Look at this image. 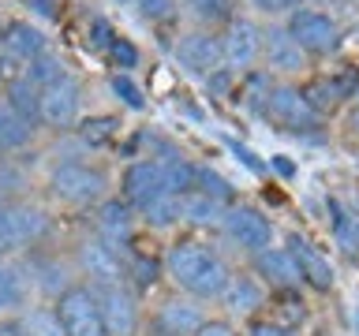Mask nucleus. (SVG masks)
<instances>
[{
    "label": "nucleus",
    "instance_id": "obj_1",
    "mask_svg": "<svg viewBox=\"0 0 359 336\" xmlns=\"http://www.w3.org/2000/svg\"><path fill=\"white\" fill-rule=\"evenodd\" d=\"M168 273L176 276L180 288H187L191 295H202V299H213L229 288V269L202 243H176L172 254H168Z\"/></svg>",
    "mask_w": 359,
    "mask_h": 336
},
{
    "label": "nucleus",
    "instance_id": "obj_2",
    "mask_svg": "<svg viewBox=\"0 0 359 336\" xmlns=\"http://www.w3.org/2000/svg\"><path fill=\"white\" fill-rule=\"evenodd\" d=\"M56 314H60L67 336H109L94 291H86V288L64 291V295H60V310H56Z\"/></svg>",
    "mask_w": 359,
    "mask_h": 336
},
{
    "label": "nucleus",
    "instance_id": "obj_3",
    "mask_svg": "<svg viewBox=\"0 0 359 336\" xmlns=\"http://www.w3.org/2000/svg\"><path fill=\"white\" fill-rule=\"evenodd\" d=\"M288 34L299 41V49H307V52H330L337 49V22L330 15H322V11H314V8H299V11H292V19H288Z\"/></svg>",
    "mask_w": 359,
    "mask_h": 336
},
{
    "label": "nucleus",
    "instance_id": "obj_4",
    "mask_svg": "<svg viewBox=\"0 0 359 336\" xmlns=\"http://www.w3.org/2000/svg\"><path fill=\"white\" fill-rule=\"evenodd\" d=\"M53 190L67 202H94L105 190V176L90 164H60L53 172Z\"/></svg>",
    "mask_w": 359,
    "mask_h": 336
},
{
    "label": "nucleus",
    "instance_id": "obj_5",
    "mask_svg": "<svg viewBox=\"0 0 359 336\" xmlns=\"http://www.w3.org/2000/svg\"><path fill=\"white\" fill-rule=\"evenodd\" d=\"M45 232V217L38 209H27V206H0V254L4 251H15L27 239Z\"/></svg>",
    "mask_w": 359,
    "mask_h": 336
},
{
    "label": "nucleus",
    "instance_id": "obj_6",
    "mask_svg": "<svg viewBox=\"0 0 359 336\" xmlns=\"http://www.w3.org/2000/svg\"><path fill=\"white\" fill-rule=\"evenodd\" d=\"M123 195H128V202H135L139 209H146L154 198L168 195L161 164H154V161H139V164H131V168H128V176H123Z\"/></svg>",
    "mask_w": 359,
    "mask_h": 336
},
{
    "label": "nucleus",
    "instance_id": "obj_7",
    "mask_svg": "<svg viewBox=\"0 0 359 336\" xmlns=\"http://www.w3.org/2000/svg\"><path fill=\"white\" fill-rule=\"evenodd\" d=\"M94 299H97V307H101V318H105L109 336L112 332H116V336H131L135 332V307H131V299L123 295L116 284H97L94 288Z\"/></svg>",
    "mask_w": 359,
    "mask_h": 336
},
{
    "label": "nucleus",
    "instance_id": "obj_8",
    "mask_svg": "<svg viewBox=\"0 0 359 336\" xmlns=\"http://www.w3.org/2000/svg\"><path fill=\"white\" fill-rule=\"evenodd\" d=\"M176 56H180V64H184L187 71H195V75H213L224 60L221 41L210 38V34H187V38L176 45Z\"/></svg>",
    "mask_w": 359,
    "mask_h": 336
},
{
    "label": "nucleus",
    "instance_id": "obj_9",
    "mask_svg": "<svg viewBox=\"0 0 359 336\" xmlns=\"http://www.w3.org/2000/svg\"><path fill=\"white\" fill-rule=\"evenodd\" d=\"M266 112L273 116L277 123H285L288 131H299V127H314V108L307 105V97L299 94V90H288L280 86L269 94V105Z\"/></svg>",
    "mask_w": 359,
    "mask_h": 336
},
{
    "label": "nucleus",
    "instance_id": "obj_10",
    "mask_svg": "<svg viewBox=\"0 0 359 336\" xmlns=\"http://www.w3.org/2000/svg\"><path fill=\"white\" fill-rule=\"evenodd\" d=\"M224 228H229V235L240 246H247V251H266L269 235H273L269 220L258 209H232L229 217H224Z\"/></svg>",
    "mask_w": 359,
    "mask_h": 336
},
{
    "label": "nucleus",
    "instance_id": "obj_11",
    "mask_svg": "<svg viewBox=\"0 0 359 336\" xmlns=\"http://www.w3.org/2000/svg\"><path fill=\"white\" fill-rule=\"evenodd\" d=\"M79 116V86L72 78H60V83L41 90V120L56 123V127H67Z\"/></svg>",
    "mask_w": 359,
    "mask_h": 336
},
{
    "label": "nucleus",
    "instance_id": "obj_12",
    "mask_svg": "<svg viewBox=\"0 0 359 336\" xmlns=\"http://www.w3.org/2000/svg\"><path fill=\"white\" fill-rule=\"evenodd\" d=\"M258 49H262V38H258V30L247 19L232 22L229 34H224V41H221V56L236 67H247L258 56Z\"/></svg>",
    "mask_w": 359,
    "mask_h": 336
},
{
    "label": "nucleus",
    "instance_id": "obj_13",
    "mask_svg": "<svg viewBox=\"0 0 359 336\" xmlns=\"http://www.w3.org/2000/svg\"><path fill=\"white\" fill-rule=\"evenodd\" d=\"M262 49H266L269 67H277V71H299L303 67V49L288 30H269L262 38Z\"/></svg>",
    "mask_w": 359,
    "mask_h": 336
},
{
    "label": "nucleus",
    "instance_id": "obj_14",
    "mask_svg": "<svg viewBox=\"0 0 359 336\" xmlns=\"http://www.w3.org/2000/svg\"><path fill=\"white\" fill-rule=\"evenodd\" d=\"M288 246H292L288 254L296 258V265H299V276H307L311 284H314V288H322V291L333 284V269H330V262H325V258L314 251L311 243H303L299 235H292Z\"/></svg>",
    "mask_w": 359,
    "mask_h": 336
},
{
    "label": "nucleus",
    "instance_id": "obj_15",
    "mask_svg": "<svg viewBox=\"0 0 359 336\" xmlns=\"http://www.w3.org/2000/svg\"><path fill=\"white\" fill-rule=\"evenodd\" d=\"M258 273L269 276V284H277V288L299 284V265L285 251H258Z\"/></svg>",
    "mask_w": 359,
    "mask_h": 336
},
{
    "label": "nucleus",
    "instance_id": "obj_16",
    "mask_svg": "<svg viewBox=\"0 0 359 336\" xmlns=\"http://www.w3.org/2000/svg\"><path fill=\"white\" fill-rule=\"evenodd\" d=\"M8 108L22 116L27 123H34L41 116V90L30 83V78H15V83L8 86Z\"/></svg>",
    "mask_w": 359,
    "mask_h": 336
},
{
    "label": "nucleus",
    "instance_id": "obj_17",
    "mask_svg": "<svg viewBox=\"0 0 359 336\" xmlns=\"http://www.w3.org/2000/svg\"><path fill=\"white\" fill-rule=\"evenodd\" d=\"M83 258H86L90 276H97V284H116V280H120V258L112 254V246L94 243V246H86Z\"/></svg>",
    "mask_w": 359,
    "mask_h": 336
},
{
    "label": "nucleus",
    "instance_id": "obj_18",
    "mask_svg": "<svg viewBox=\"0 0 359 336\" xmlns=\"http://www.w3.org/2000/svg\"><path fill=\"white\" fill-rule=\"evenodd\" d=\"M97 224H101V232H105L112 243L128 239V235H131V209H128V202H105Z\"/></svg>",
    "mask_w": 359,
    "mask_h": 336
},
{
    "label": "nucleus",
    "instance_id": "obj_19",
    "mask_svg": "<svg viewBox=\"0 0 359 336\" xmlns=\"http://www.w3.org/2000/svg\"><path fill=\"white\" fill-rule=\"evenodd\" d=\"M30 123L22 120V116H15L8 105H0V153L4 150H19V146H27L30 142Z\"/></svg>",
    "mask_w": 359,
    "mask_h": 336
},
{
    "label": "nucleus",
    "instance_id": "obj_20",
    "mask_svg": "<svg viewBox=\"0 0 359 336\" xmlns=\"http://www.w3.org/2000/svg\"><path fill=\"white\" fill-rule=\"evenodd\" d=\"M180 217H187L191 224H213L221 217V206L210 195H180Z\"/></svg>",
    "mask_w": 359,
    "mask_h": 336
},
{
    "label": "nucleus",
    "instance_id": "obj_21",
    "mask_svg": "<svg viewBox=\"0 0 359 336\" xmlns=\"http://www.w3.org/2000/svg\"><path fill=\"white\" fill-rule=\"evenodd\" d=\"M45 38L27 22H11L8 27V52L11 56H41Z\"/></svg>",
    "mask_w": 359,
    "mask_h": 336
},
{
    "label": "nucleus",
    "instance_id": "obj_22",
    "mask_svg": "<svg viewBox=\"0 0 359 336\" xmlns=\"http://www.w3.org/2000/svg\"><path fill=\"white\" fill-rule=\"evenodd\" d=\"M165 329L176 332V336H187V332H198L202 329V318L195 307H187V302H168L165 314H161Z\"/></svg>",
    "mask_w": 359,
    "mask_h": 336
},
{
    "label": "nucleus",
    "instance_id": "obj_23",
    "mask_svg": "<svg viewBox=\"0 0 359 336\" xmlns=\"http://www.w3.org/2000/svg\"><path fill=\"white\" fill-rule=\"evenodd\" d=\"M161 172H165V187H168V195H187V190L198 183V172H195V168H191L187 161H180V157L165 161V164H161Z\"/></svg>",
    "mask_w": 359,
    "mask_h": 336
},
{
    "label": "nucleus",
    "instance_id": "obj_24",
    "mask_svg": "<svg viewBox=\"0 0 359 336\" xmlns=\"http://www.w3.org/2000/svg\"><path fill=\"white\" fill-rule=\"evenodd\" d=\"M22 332H27V336H67L60 314H53V310L27 314V318H22Z\"/></svg>",
    "mask_w": 359,
    "mask_h": 336
},
{
    "label": "nucleus",
    "instance_id": "obj_25",
    "mask_svg": "<svg viewBox=\"0 0 359 336\" xmlns=\"http://www.w3.org/2000/svg\"><path fill=\"white\" fill-rule=\"evenodd\" d=\"M116 127L120 123L112 116H94V120H86L83 127H79V134H83V142H90V146H105L112 134H116Z\"/></svg>",
    "mask_w": 359,
    "mask_h": 336
},
{
    "label": "nucleus",
    "instance_id": "obj_26",
    "mask_svg": "<svg viewBox=\"0 0 359 336\" xmlns=\"http://www.w3.org/2000/svg\"><path fill=\"white\" fill-rule=\"evenodd\" d=\"M142 213H146V220H150V224H172V220L180 217V195H161V198H154Z\"/></svg>",
    "mask_w": 359,
    "mask_h": 336
},
{
    "label": "nucleus",
    "instance_id": "obj_27",
    "mask_svg": "<svg viewBox=\"0 0 359 336\" xmlns=\"http://www.w3.org/2000/svg\"><path fill=\"white\" fill-rule=\"evenodd\" d=\"M229 302L236 310H255L258 302H262V291H258L251 280H240V284H232V291H229Z\"/></svg>",
    "mask_w": 359,
    "mask_h": 336
},
{
    "label": "nucleus",
    "instance_id": "obj_28",
    "mask_svg": "<svg viewBox=\"0 0 359 336\" xmlns=\"http://www.w3.org/2000/svg\"><path fill=\"white\" fill-rule=\"evenodd\" d=\"M303 97H307V105H311V108H330L341 94H337V86H333V83H322V78H318V83H311L307 90H303Z\"/></svg>",
    "mask_w": 359,
    "mask_h": 336
},
{
    "label": "nucleus",
    "instance_id": "obj_29",
    "mask_svg": "<svg viewBox=\"0 0 359 336\" xmlns=\"http://www.w3.org/2000/svg\"><path fill=\"white\" fill-rule=\"evenodd\" d=\"M191 8H195L198 19H229L232 15V0H187Z\"/></svg>",
    "mask_w": 359,
    "mask_h": 336
},
{
    "label": "nucleus",
    "instance_id": "obj_30",
    "mask_svg": "<svg viewBox=\"0 0 359 336\" xmlns=\"http://www.w3.org/2000/svg\"><path fill=\"white\" fill-rule=\"evenodd\" d=\"M19 299H22V288H19L15 273H11V269H0V310L19 307Z\"/></svg>",
    "mask_w": 359,
    "mask_h": 336
},
{
    "label": "nucleus",
    "instance_id": "obj_31",
    "mask_svg": "<svg viewBox=\"0 0 359 336\" xmlns=\"http://www.w3.org/2000/svg\"><path fill=\"white\" fill-rule=\"evenodd\" d=\"M27 78H30V83L38 86V90H45V86L60 83L64 75H60V64H53V60H38V64L30 67V75H27Z\"/></svg>",
    "mask_w": 359,
    "mask_h": 336
},
{
    "label": "nucleus",
    "instance_id": "obj_32",
    "mask_svg": "<svg viewBox=\"0 0 359 336\" xmlns=\"http://www.w3.org/2000/svg\"><path fill=\"white\" fill-rule=\"evenodd\" d=\"M112 90H116V97H120L128 108H142V105H146V101H142V90L135 86L128 75H116V78H112Z\"/></svg>",
    "mask_w": 359,
    "mask_h": 336
},
{
    "label": "nucleus",
    "instance_id": "obj_33",
    "mask_svg": "<svg viewBox=\"0 0 359 336\" xmlns=\"http://www.w3.org/2000/svg\"><path fill=\"white\" fill-rule=\"evenodd\" d=\"M198 183L206 187L202 195H210V198H229V195H232V187L224 183L217 172H210V168H202V172H198Z\"/></svg>",
    "mask_w": 359,
    "mask_h": 336
},
{
    "label": "nucleus",
    "instance_id": "obj_34",
    "mask_svg": "<svg viewBox=\"0 0 359 336\" xmlns=\"http://www.w3.org/2000/svg\"><path fill=\"white\" fill-rule=\"evenodd\" d=\"M109 52H112V60H116L120 67H135V64H139V52H135V45L123 41V38H112Z\"/></svg>",
    "mask_w": 359,
    "mask_h": 336
},
{
    "label": "nucleus",
    "instance_id": "obj_35",
    "mask_svg": "<svg viewBox=\"0 0 359 336\" xmlns=\"http://www.w3.org/2000/svg\"><path fill=\"white\" fill-rule=\"evenodd\" d=\"M90 45H94V49H109V45H112V27L105 19L90 22Z\"/></svg>",
    "mask_w": 359,
    "mask_h": 336
},
{
    "label": "nucleus",
    "instance_id": "obj_36",
    "mask_svg": "<svg viewBox=\"0 0 359 336\" xmlns=\"http://www.w3.org/2000/svg\"><path fill=\"white\" fill-rule=\"evenodd\" d=\"M34 15H41V19H56L64 11V0H22Z\"/></svg>",
    "mask_w": 359,
    "mask_h": 336
},
{
    "label": "nucleus",
    "instance_id": "obj_37",
    "mask_svg": "<svg viewBox=\"0 0 359 336\" xmlns=\"http://www.w3.org/2000/svg\"><path fill=\"white\" fill-rule=\"evenodd\" d=\"M131 273H135V280H139V284H154V280H157V262L135 258V262H131Z\"/></svg>",
    "mask_w": 359,
    "mask_h": 336
},
{
    "label": "nucleus",
    "instance_id": "obj_38",
    "mask_svg": "<svg viewBox=\"0 0 359 336\" xmlns=\"http://www.w3.org/2000/svg\"><path fill=\"white\" fill-rule=\"evenodd\" d=\"M139 11L146 19H165L172 11V0H139Z\"/></svg>",
    "mask_w": 359,
    "mask_h": 336
},
{
    "label": "nucleus",
    "instance_id": "obj_39",
    "mask_svg": "<svg viewBox=\"0 0 359 336\" xmlns=\"http://www.w3.org/2000/svg\"><path fill=\"white\" fill-rule=\"evenodd\" d=\"M251 4H255L258 11H266V15H280V11L296 8L299 0H251Z\"/></svg>",
    "mask_w": 359,
    "mask_h": 336
},
{
    "label": "nucleus",
    "instance_id": "obj_40",
    "mask_svg": "<svg viewBox=\"0 0 359 336\" xmlns=\"http://www.w3.org/2000/svg\"><path fill=\"white\" fill-rule=\"evenodd\" d=\"M195 336H236V332H232L224 321H210V325H202V329H198Z\"/></svg>",
    "mask_w": 359,
    "mask_h": 336
},
{
    "label": "nucleus",
    "instance_id": "obj_41",
    "mask_svg": "<svg viewBox=\"0 0 359 336\" xmlns=\"http://www.w3.org/2000/svg\"><path fill=\"white\" fill-rule=\"evenodd\" d=\"M251 336H288L285 329H280V325H255V329H251Z\"/></svg>",
    "mask_w": 359,
    "mask_h": 336
},
{
    "label": "nucleus",
    "instance_id": "obj_42",
    "mask_svg": "<svg viewBox=\"0 0 359 336\" xmlns=\"http://www.w3.org/2000/svg\"><path fill=\"white\" fill-rule=\"evenodd\" d=\"M0 78H11V83H15V64H11V56H0Z\"/></svg>",
    "mask_w": 359,
    "mask_h": 336
},
{
    "label": "nucleus",
    "instance_id": "obj_43",
    "mask_svg": "<svg viewBox=\"0 0 359 336\" xmlns=\"http://www.w3.org/2000/svg\"><path fill=\"white\" fill-rule=\"evenodd\" d=\"M355 325H359V314H355Z\"/></svg>",
    "mask_w": 359,
    "mask_h": 336
}]
</instances>
